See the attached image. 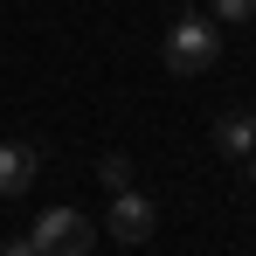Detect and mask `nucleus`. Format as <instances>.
I'll list each match as a JSON object with an SVG mask.
<instances>
[{"mask_svg": "<svg viewBox=\"0 0 256 256\" xmlns=\"http://www.w3.org/2000/svg\"><path fill=\"white\" fill-rule=\"evenodd\" d=\"M214 56H222V28H214V21L180 14L166 28V70L173 76H201V70H214Z\"/></svg>", "mask_w": 256, "mask_h": 256, "instance_id": "f257e3e1", "label": "nucleus"}, {"mask_svg": "<svg viewBox=\"0 0 256 256\" xmlns=\"http://www.w3.org/2000/svg\"><path fill=\"white\" fill-rule=\"evenodd\" d=\"M90 236H97V222H90L84 208H48V214H35V250L42 256H90Z\"/></svg>", "mask_w": 256, "mask_h": 256, "instance_id": "f03ea898", "label": "nucleus"}, {"mask_svg": "<svg viewBox=\"0 0 256 256\" xmlns=\"http://www.w3.org/2000/svg\"><path fill=\"white\" fill-rule=\"evenodd\" d=\"M35 173H42V146H28V138H0V201L28 194Z\"/></svg>", "mask_w": 256, "mask_h": 256, "instance_id": "7ed1b4c3", "label": "nucleus"}, {"mask_svg": "<svg viewBox=\"0 0 256 256\" xmlns=\"http://www.w3.org/2000/svg\"><path fill=\"white\" fill-rule=\"evenodd\" d=\"M104 228H111V236H118V242H146V236H152V201H146V194H111V214H104Z\"/></svg>", "mask_w": 256, "mask_h": 256, "instance_id": "20e7f679", "label": "nucleus"}, {"mask_svg": "<svg viewBox=\"0 0 256 256\" xmlns=\"http://www.w3.org/2000/svg\"><path fill=\"white\" fill-rule=\"evenodd\" d=\"M214 152H228V160H250L256 152V118L250 111H222L214 118Z\"/></svg>", "mask_w": 256, "mask_h": 256, "instance_id": "39448f33", "label": "nucleus"}, {"mask_svg": "<svg viewBox=\"0 0 256 256\" xmlns=\"http://www.w3.org/2000/svg\"><path fill=\"white\" fill-rule=\"evenodd\" d=\"M97 180H104L111 194H125V187H132V160H125V152H104V160H97Z\"/></svg>", "mask_w": 256, "mask_h": 256, "instance_id": "423d86ee", "label": "nucleus"}, {"mask_svg": "<svg viewBox=\"0 0 256 256\" xmlns=\"http://www.w3.org/2000/svg\"><path fill=\"white\" fill-rule=\"evenodd\" d=\"M214 21H256V0H214Z\"/></svg>", "mask_w": 256, "mask_h": 256, "instance_id": "0eeeda50", "label": "nucleus"}, {"mask_svg": "<svg viewBox=\"0 0 256 256\" xmlns=\"http://www.w3.org/2000/svg\"><path fill=\"white\" fill-rule=\"evenodd\" d=\"M0 256H42V250H35V242L21 236V242H7V250H0Z\"/></svg>", "mask_w": 256, "mask_h": 256, "instance_id": "6e6552de", "label": "nucleus"}, {"mask_svg": "<svg viewBox=\"0 0 256 256\" xmlns=\"http://www.w3.org/2000/svg\"><path fill=\"white\" fill-rule=\"evenodd\" d=\"M250 118H256V104H250Z\"/></svg>", "mask_w": 256, "mask_h": 256, "instance_id": "1a4fd4ad", "label": "nucleus"}, {"mask_svg": "<svg viewBox=\"0 0 256 256\" xmlns=\"http://www.w3.org/2000/svg\"><path fill=\"white\" fill-rule=\"evenodd\" d=\"M250 160H256V152H250ZM250 173H256V166H250Z\"/></svg>", "mask_w": 256, "mask_h": 256, "instance_id": "9d476101", "label": "nucleus"}]
</instances>
